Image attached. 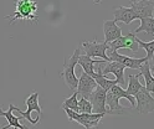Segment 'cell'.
<instances>
[{
    "label": "cell",
    "mask_w": 154,
    "mask_h": 129,
    "mask_svg": "<svg viewBox=\"0 0 154 129\" xmlns=\"http://www.w3.org/2000/svg\"><path fill=\"white\" fill-rule=\"evenodd\" d=\"M77 97H79V93L75 91L71 97L66 98L63 101L61 108L62 109L63 108H70V109H72V111H75V112H79V98H77Z\"/></svg>",
    "instance_id": "cell-23"
},
{
    "label": "cell",
    "mask_w": 154,
    "mask_h": 129,
    "mask_svg": "<svg viewBox=\"0 0 154 129\" xmlns=\"http://www.w3.org/2000/svg\"><path fill=\"white\" fill-rule=\"evenodd\" d=\"M5 19H10L9 25L15 24L17 20H27L37 24V3L34 0H17L15 3V11L13 15H6Z\"/></svg>",
    "instance_id": "cell-1"
},
{
    "label": "cell",
    "mask_w": 154,
    "mask_h": 129,
    "mask_svg": "<svg viewBox=\"0 0 154 129\" xmlns=\"http://www.w3.org/2000/svg\"><path fill=\"white\" fill-rule=\"evenodd\" d=\"M136 99V109L140 114H148L154 112V97L149 93L146 87H143L138 93L134 94Z\"/></svg>",
    "instance_id": "cell-5"
},
{
    "label": "cell",
    "mask_w": 154,
    "mask_h": 129,
    "mask_svg": "<svg viewBox=\"0 0 154 129\" xmlns=\"http://www.w3.org/2000/svg\"><path fill=\"white\" fill-rule=\"evenodd\" d=\"M139 20H140V25H139V27L134 30L133 34L144 32L147 35L154 36V17H143Z\"/></svg>",
    "instance_id": "cell-20"
},
{
    "label": "cell",
    "mask_w": 154,
    "mask_h": 129,
    "mask_svg": "<svg viewBox=\"0 0 154 129\" xmlns=\"http://www.w3.org/2000/svg\"><path fill=\"white\" fill-rule=\"evenodd\" d=\"M113 15H114V21L118 23L122 21L126 25H129L132 21L137 19V15L134 14V11L132 10V8H127V6H118L113 9Z\"/></svg>",
    "instance_id": "cell-14"
},
{
    "label": "cell",
    "mask_w": 154,
    "mask_h": 129,
    "mask_svg": "<svg viewBox=\"0 0 154 129\" xmlns=\"http://www.w3.org/2000/svg\"><path fill=\"white\" fill-rule=\"evenodd\" d=\"M63 109L67 117H69V121L79 123L86 129H92V128L98 127L103 117L106 115L103 113H79V112L72 111L70 108H63Z\"/></svg>",
    "instance_id": "cell-3"
},
{
    "label": "cell",
    "mask_w": 154,
    "mask_h": 129,
    "mask_svg": "<svg viewBox=\"0 0 154 129\" xmlns=\"http://www.w3.org/2000/svg\"><path fill=\"white\" fill-rule=\"evenodd\" d=\"M106 104L108 106L107 114H124L127 112L128 108H124L119 104V98L117 96H114L109 91L106 93Z\"/></svg>",
    "instance_id": "cell-16"
},
{
    "label": "cell",
    "mask_w": 154,
    "mask_h": 129,
    "mask_svg": "<svg viewBox=\"0 0 154 129\" xmlns=\"http://www.w3.org/2000/svg\"><path fill=\"white\" fill-rule=\"evenodd\" d=\"M103 32H104V42H111L122 35V29L117 25L114 20H106L103 23Z\"/></svg>",
    "instance_id": "cell-15"
},
{
    "label": "cell",
    "mask_w": 154,
    "mask_h": 129,
    "mask_svg": "<svg viewBox=\"0 0 154 129\" xmlns=\"http://www.w3.org/2000/svg\"><path fill=\"white\" fill-rule=\"evenodd\" d=\"M107 56L109 58V61H116L122 63L126 68H137L139 69L140 65L147 61V57H142V58H134V57H129V56H124L118 54L117 51H112V50H107Z\"/></svg>",
    "instance_id": "cell-9"
},
{
    "label": "cell",
    "mask_w": 154,
    "mask_h": 129,
    "mask_svg": "<svg viewBox=\"0 0 154 129\" xmlns=\"http://www.w3.org/2000/svg\"><path fill=\"white\" fill-rule=\"evenodd\" d=\"M109 92L113 93L114 96H117L118 98H126L127 101H129L131 107H136V99H134V97L131 96V94H128V93L126 92V89H123V88H122V86H119V84H114V86L109 89Z\"/></svg>",
    "instance_id": "cell-22"
},
{
    "label": "cell",
    "mask_w": 154,
    "mask_h": 129,
    "mask_svg": "<svg viewBox=\"0 0 154 129\" xmlns=\"http://www.w3.org/2000/svg\"><path fill=\"white\" fill-rule=\"evenodd\" d=\"M134 38H136V42L138 44V46L144 48V51L147 52V56H146L147 60H150L154 55V40L153 41H149V42H144V41H142V40H139L137 36Z\"/></svg>",
    "instance_id": "cell-24"
},
{
    "label": "cell",
    "mask_w": 154,
    "mask_h": 129,
    "mask_svg": "<svg viewBox=\"0 0 154 129\" xmlns=\"http://www.w3.org/2000/svg\"><path fill=\"white\" fill-rule=\"evenodd\" d=\"M97 87V83L93 79V77H91L90 75H87L86 72H83L81 75V77L79 78V83H77V88H76V92L79 93L81 97L83 98H87L90 97V94L96 89Z\"/></svg>",
    "instance_id": "cell-11"
},
{
    "label": "cell",
    "mask_w": 154,
    "mask_h": 129,
    "mask_svg": "<svg viewBox=\"0 0 154 129\" xmlns=\"http://www.w3.org/2000/svg\"><path fill=\"white\" fill-rule=\"evenodd\" d=\"M104 61V60H93L91 57H88L87 55H80L79 57V62L77 65H80L83 69V72H86L87 75H90L91 77H93V75L96 73L94 71V65H98L100 62Z\"/></svg>",
    "instance_id": "cell-17"
},
{
    "label": "cell",
    "mask_w": 154,
    "mask_h": 129,
    "mask_svg": "<svg viewBox=\"0 0 154 129\" xmlns=\"http://www.w3.org/2000/svg\"><path fill=\"white\" fill-rule=\"evenodd\" d=\"M79 113H92V104L87 98L79 99Z\"/></svg>",
    "instance_id": "cell-25"
},
{
    "label": "cell",
    "mask_w": 154,
    "mask_h": 129,
    "mask_svg": "<svg viewBox=\"0 0 154 129\" xmlns=\"http://www.w3.org/2000/svg\"><path fill=\"white\" fill-rule=\"evenodd\" d=\"M139 77H140V75H137V76L129 75V82H128V87H127V89H126V92H127L128 94L133 96V97H134V94L138 93L140 89L144 87V86H142L140 82H139V79H138Z\"/></svg>",
    "instance_id": "cell-21"
},
{
    "label": "cell",
    "mask_w": 154,
    "mask_h": 129,
    "mask_svg": "<svg viewBox=\"0 0 154 129\" xmlns=\"http://www.w3.org/2000/svg\"><path fill=\"white\" fill-rule=\"evenodd\" d=\"M92 2H93L94 4H101V3H102V0H92Z\"/></svg>",
    "instance_id": "cell-27"
},
{
    "label": "cell",
    "mask_w": 154,
    "mask_h": 129,
    "mask_svg": "<svg viewBox=\"0 0 154 129\" xmlns=\"http://www.w3.org/2000/svg\"><path fill=\"white\" fill-rule=\"evenodd\" d=\"M103 62V61H102ZM102 62H100L98 63V67L96 68V73L93 75V79L96 81V83H97V86H100V87H102L106 92L107 91H109V89L114 86V84H118V82H117V79H109V78H107L106 76H103L102 75V72H101V63Z\"/></svg>",
    "instance_id": "cell-18"
},
{
    "label": "cell",
    "mask_w": 154,
    "mask_h": 129,
    "mask_svg": "<svg viewBox=\"0 0 154 129\" xmlns=\"http://www.w3.org/2000/svg\"><path fill=\"white\" fill-rule=\"evenodd\" d=\"M80 55H81V47H77L71 57L65 58L62 72L60 73V77L63 79L65 84L73 92L76 91L77 83H79V78L76 77V73H75V67H76L77 62H79Z\"/></svg>",
    "instance_id": "cell-2"
},
{
    "label": "cell",
    "mask_w": 154,
    "mask_h": 129,
    "mask_svg": "<svg viewBox=\"0 0 154 129\" xmlns=\"http://www.w3.org/2000/svg\"><path fill=\"white\" fill-rule=\"evenodd\" d=\"M134 37H136V34H133V32H129L126 36L121 35L119 37L113 40V41L108 42V47H109V50H112V51H118L119 48H129L132 52L136 54L138 51L139 46L136 42V38Z\"/></svg>",
    "instance_id": "cell-7"
},
{
    "label": "cell",
    "mask_w": 154,
    "mask_h": 129,
    "mask_svg": "<svg viewBox=\"0 0 154 129\" xmlns=\"http://www.w3.org/2000/svg\"><path fill=\"white\" fill-rule=\"evenodd\" d=\"M82 48L85 54L87 55L91 58H96L98 57L101 60H104V61H109V58L107 56V50L108 44L107 42H97V41H85L82 42Z\"/></svg>",
    "instance_id": "cell-6"
},
{
    "label": "cell",
    "mask_w": 154,
    "mask_h": 129,
    "mask_svg": "<svg viewBox=\"0 0 154 129\" xmlns=\"http://www.w3.org/2000/svg\"><path fill=\"white\" fill-rule=\"evenodd\" d=\"M27 106V111L23 112L21 109H19L17 107H14V111L19 112L23 118H25L27 122H30L32 125H36L40 122V117L42 114V109L38 104V92H34L26 98L25 101Z\"/></svg>",
    "instance_id": "cell-4"
},
{
    "label": "cell",
    "mask_w": 154,
    "mask_h": 129,
    "mask_svg": "<svg viewBox=\"0 0 154 129\" xmlns=\"http://www.w3.org/2000/svg\"><path fill=\"white\" fill-rule=\"evenodd\" d=\"M14 104L10 103L9 104V109L6 112H3V109L0 108V117H4L6 118V121H8V125L5 127H2V129H9V128H15V129H29L26 125L21 124L20 123V119L21 117H15L13 114V111H14Z\"/></svg>",
    "instance_id": "cell-13"
},
{
    "label": "cell",
    "mask_w": 154,
    "mask_h": 129,
    "mask_svg": "<svg viewBox=\"0 0 154 129\" xmlns=\"http://www.w3.org/2000/svg\"><path fill=\"white\" fill-rule=\"evenodd\" d=\"M131 8L137 15V19L153 17L154 14V2L150 0H140V2H131Z\"/></svg>",
    "instance_id": "cell-12"
},
{
    "label": "cell",
    "mask_w": 154,
    "mask_h": 129,
    "mask_svg": "<svg viewBox=\"0 0 154 129\" xmlns=\"http://www.w3.org/2000/svg\"><path fill=\"white\" fill-rule=\"evenodd\" d=\"M148 63H149L150 72H152V75L154 76V55H153V57H152L150 60H148Z\"/></svg>",
    "instance_id": "cell-26"
},
{
    "label": "cell",
    "mask_w": 154,
    "mask_h": 129,
    "mask_svg": "<svg viewBox=\"0 0 154 129\" xmlns=\"http://www.w3.org/2000/svg\"><path fill=\"white\" fill-rule=\"evenodd\" d=\"M106 92L100 86L96 87L94 91L90 94L88 101L92 104V113H103L107 114V107H106Z\"/></svg>",
    "instance_id": "cell-10"
},
{
    "label": "cell",
    "mask_w": 154,
    "mask_h": 129,
    "mask_svg": "<svg viewBox=\"0 0 154 129\" xmlns=\"http://www.w3.org/2000/svg\"><path fill=\"white\" fill-rule=\"evenodd\" d=\"M0 129H2V128H0Z\"/></svg>",
    "instance_id": "cell-28"
},
{
    "label": "cell",
    "mask_w": 154,
    "mask_h": 129,
    "mask_svg": "<svg viewBox=\"0 0 154 129\" xmlns=\"http://www.w3.org/2000/svg\"><path fill=\"white\" fill-rule=\"evenodd\" d=\"M100 66L103 76L112 73L116 76V79H117L119 86H126V81H124V69H126V67L122 63L116 61H103Z\"/></svg>",
    "instance_id": "cell-8"
},
{
    "label": "cell",
    "mask_w": 154,
    "mask_h": 129,
    "mask_svg": "<svg viewBox=\"0 0 154 129\" xmlns=\"http://www.w3.org/2000/svg\"><path fill=\"white\" fill-rule=\"evenodd\" d=\"M139 71H140V76L144 77V81H146V89L149 93H154V76L150 72V68H149V63H148V60L144 61L140 67H139Z\"/></svg>",
    "instance_id": "cell-19"
}]
</instances>
